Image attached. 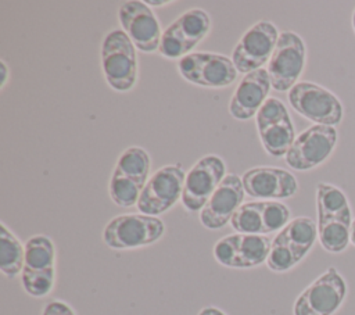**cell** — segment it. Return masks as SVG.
Wrapping results in <instances>:
<instances>
[{
    "label": "cell",
    "mask_w": 355,
    "mask_h": 315,
    "mask_svg": "<svg viewBox=\"0 0 355 315\" xmlns=\"http://www.w3.org/2000/svg\"><path fill=\"white\" fill-rule=\"evenodd\" d=\"M244 194L241 178L237 173H227L200 211L198 218L201 225L211 230L223 228L243 205Z\"/></svg>",
    "instance_id": "obj_15"
},
{
    "label": "cell",
    "mask_w": 355,
    "mask_h": 315,
    "mask_svg": "<svg viewBox=\"0 0 355 315\" xmlns=\"http://www.w3.org/2000/svg\"><path fill=\"white\" fill-rule=\"evenodd\" d=\"M288 207L280 201H263L262 204V222L263 233L280 232L291 221Z\"/></svg>",
    "instance_id": "obj_26"
},
{
    "label": "cell",
    "mask_w": 355,
    "mask_h": 315,
    "mask_svg": "<svg viewBox=\"0 0 355 315\" xmlns=\"http://www.w3.org/2000/svg\"><path fill=\"white\" fill-rule=\"evenodd\" d=\"M197 315H226V314L216 307H204L202 309H200Z\"/></svg>",
    "instance_id": "obj_31"
},
{
    "label": "cell",
    "mask_w": 355,
    "mask_h": 315,
    "mask_svg": "<svg viewBox=\"0 0 355 315\" xmlns=\"http://www.w3.org/2000/svg\"><path fill=\"white\" fill-rule=\"evenodd\" d=\"M276 237L286 243L301 262L318 239V223L309 216H297L277 232Z\"/></svg>",
    "instance_id": "obj_17"
},
{
    "label": "cell",
    "mask_w": 355,
    "mask_h": 315,
    "mask_svg": "<svg viewBox=\"0 0 355 315\" xmlns=\"http://www.w3.org/2000/svg\"><path fill=\"white\" fill-rule=\"evenodd\" d=\"M288 118H290V115H288L286 105L279 99L269 97L262 104V107L259 108V111L255 115L258 132H262V130H265L273 125H277Z\"/></svg>",
    "instance_id": "obj_27"
},
{
    "label": "cell",
    "mask_w": 355,
    "mask_h": 315,
    "mask_svg": "<svg viewBox=\"0 0 355 315\" xmlns=\"http://www.w3.org/2000/svg\"><path fill=\"white\" fill-rule=\"evenodd\" d=\"M241 180L247 196L265 198L266 201L288 198L298 191L295 176L291 172L276 167L251 168L244 172Z\"/></svg>",
    "instance_id": "obj_14"
},
{
    "label": "cell",
    "mask_w": 355,
    "mask_h": 315,
    "mask_svg": "<svg viewBox=\"0 0 355 315\" xmlns=\"http://www.w3.org/2000/svg\"><path fill=\"white\" fill-rule=\"evenodd\" d=\"M178 71L187 82L211 89L227 87L239 74L232 58L208 51H194L180 58Z\"/></svg>",
    "instance_id": "obj_9"
},
{
    "label": "cell",
    "mask_w": 355,
    "mask_h": 315,
    "mask_svg": "<svg viewBox=\"0 0 355 315\" xmlns=\"http://www.w3.org/2000/svg\"><path fill=\"white\" fill-rule=\"evenodd\" d=\"M42 315H76V314H75L73 308L69 304H67L65 301L53 300L44 305Z\"/></svg>",
    "instance_id": "obj_30"
},
{
    "label": "cell",
    "mask_w": 355,
    "mask_h": 315,
    "mask_svg": "<svg viewBox=\"0 0 355 315\" xmlns=\"http://www.w3.org/2000/svg\"><path fill=\"white\" fill-rule=\"evenodd\" d=\"M165 233V223L158 216L122 214L114 216L103 229V241L112 250H132L157 243Z\"/></svg>",
    "instance_id": "obj_3"
},
{
    "label": "cell",
    "mask_w": 355,
    "mask_h": 315,
    "mask_svg": "<svg viewBox=\"0 0 355 315\" xmlns=\"http://www.w3.org/2000/svg\"><path fill=\"white\" fill-rule=\"evenodd\" d=\"M118 21L137 50L143 53L158 51L162 31L150 6L139 0L125 1L118 10Z\"/></svg>",
    "instance_id": "obj_13"
},
{
    "label": "cell",
    "mask_w": 355,
    "mask_h": 315,
    "mask_svg": "<svg viewBox=\"0 0 355 315\" xmlns=\"http://www.w3.org/2000/svg\"><path fill=\"white\" fill-rule=\"evenodd\" d=\"M349 241L355 247V218L352 219V223H351V228H349Z\"/></svg>",
    "instance_id": "obj_33"
},
{
    "label": "cell",
    "mask_w": 355,
    "mask_h": 315,
    "mask_svg": "<svg viewBox=\"0 0 355 315\" xmlns=\"http://www.w3.org/2000/svg\"><path fill=\"white\" fill-rule=\"evenodd\" d=\"M305 61L306 47L302 37L293 31L282 32L266 68L272 89L276 92H288L298 83L305 68Z\"/></svg>",
    "instance_id": "obj_8"
},
{
    "label": "cell",
    "mask_w": 355,
    "mask_h": 315,
    "mask_svg": "<svg viewBox=\"0 0 355 315\" xmlns=\"http://www.w3.org/2000/svg\"><path fill=\"white\" fill-rule=\"evenodd\" d=\"M101 68L108 86L129 92L139 78L136 47L122 29H111L101 43Z\"/></svg>",
    "instance_id": "obj_1"
},
{
    "label": "cell",
    "mask_w": 355,
    "mask_h": 315,
    "mask_svg": "<svg viewBox=\"0 0 355 315\" xmlns=\"http://www.w3.org/2000/svg\"><path fill=\"white\" fill-rule=\"evenodd\" d=\"M337 140L338 133L334 126L312 125L295 137L284 161L294 171H311L333 154Z\"/></svg>",
    "instance_id": "obj_10"
},
{
    "label": "cell",
    "mask_w": 355,
    "mask_h": 315,
    "mask_svg": "<svg viewBox=\"0 0 355 315\" xmlns=\"http://www.w3.org/2000/svg\"><path fill=\"white\" fill-rule=\"evenodd\" d=\"M25 262L21 284L26 294L42 298L51 293L55 282V246L46 235L31 236L25 241Z\"/></svg>",
    "instance_id": "obj_2"
},
{
    "label": "cell",
    "mask_w": 355,
    "mask_h": 315,
    "mask_svg": "<svg viewBox=\"0 0 355 315\" xmlns=\"http://www.w3.org/2000/svg\"><path fill=\"white\" fill-rule=\"evenodd\" d=\"M287 97L293 110L313 125L336 128L343 121V103L333 92L318 83L298 82L288 90Z\"/></svg>",
    "instance_id": "obj_4"
},
{
    "label": "cell",
    "mask_w": 355,
    "mask_h": 315,
    "mask_svg": "<svg viewBox=\"0 0 355 315\" xmlns=\"http://www.w3.org/2000/svg\"><path fill=\"white\" fill-rule=\"evenodd\" d=\"M272 240L266 235L237 233V269L255 268L266 262Z\"/></svg>",
    "instance_id": "obj_20"
},
{
    "label": "cell",
    "mask_w": 355,
    "mask_h": 315,
    "mask_svg": "<svg viewBox=\"0 0 355 315\" xmlns=\"http://www.w3.org/2000/svg\"><path fill=\"white\" fill-rule=\"evenodd\" d=\"M151 168V158L148 153L139 146L128 147L122 154L118 157L116 165L114 169L119 171L125 176L133 179L136 183L144 185L148 180V173Z\"/></svg>",
    "instance_id": "obj_22"
},
{
    "label": "cell",
    "mask_w": 355,
    "mask_h": 315,
    "mask_svg": "<svg viewBox=\"0 0 355 315\" xmlns=\"http://www.w3.org/2000/svg\"><path fill=\"white\" fill-rule=\"evenodd\" d=\"M212 254L220 265L237 269V233L219 239L214 246Z\"/></svg>",
    "instance_id": "obj_29"
},
{
    "label": "cell",
    "mask_w": 355,
    "mask_h": 315,
    "mask_svg": "<svg viewBox=\"0 0 355 315\" xmlns=\"http://www.w3.org/2000/svg\"><path fill=\"white\" fill-rule=\"evenodd\" d=\"M25 262V246L19 239L6 226L0 225V271L8 278L14 279L21 275Z\"/></svg>",
    "instance_id": "obj_19"
},
{
    "label": "cell",
    "mask_w": 355,
    "mask_h": 315,
    "mask_svg": "<svg viewBox=\"0 0 355 315\" xmlns=\"http://www.w3.org/2000/svg\"><path fill=\"white\" fill-rule=\"evenodd\" d=\"M186 172L180 164H171L157 169L144 185L137 210L140 214L158 216L182 200Z\"/></svg>",
    "instance_id": "obj_7"
},
{
    "label": "cell",
    "mask_w": 355,
    "mask_h": 315,
    "mask_svg": "<svg viewBox=\"0 0 355 315\" xmlns=\"http://www.w3.org/2000/svg\"><path fill=\"white\" fill-rule=\"evenodd\" d=\"M270 89V78L265 68L244 75L229 101V114L239 121L252 118L269 99Z\"/></svg>",
    "instance_id": "obj_16"
},
{
    "label": "cell",
    "mask_w": 355,
    "mask_h": 315,
    "mask_svg": "<svg viewBox=\"0 0 355 315\" xmlns=\"http://www.w3.org/2000/svg\"><path fill=\"white\" fill-rule=\"evenodd\" d=\"M225 161L215 154L201 157L186 173L182 204L190 212L201 211L226 176Z\"/></svg>",
    "instance_id": "obj_12"
},
{
    "label": "cell",
    "mask_w": 355,
    "mask_h": 315,
    "mask_svg": "<svg viewBox=\"0 0 355 315\" xmlns=\"http://www.w3.org/2000/svg\"><path fill=\"white\" fill-rule=\"evenodd\" d=\"M316 211L318 218H338L352 222V210L345 193L326 182L316 186Z\"/></svg>",
    "instance_id": "obj_18"
},
{
    "label": "cell",
    "mask_w": 355,
    "mask_h": 315,
    "mask_svg": "<svg viewBox=\"0 0 355 315\" xmlns=\"http://www.w3.org/2000/svg\"><path fill=\"white\" fill-rule=\"evenodd\" d=\"M211 31L209 14L198 7L179 15L162 31L158 53L169 60H180L205 39Z\"/></svg>",
    "instance_id": "obj_5"
},
{
    "label": "cell",
    "mask_w": 355,
    "mask_h": 315,
    "mask_svg": "<svg viewBox=\"0 0 355 315\" xmlns=\"http://www.w3.org/2000/svg\"><path fill=\"white\" fill-rule=\"evenodd\" d=\"M347 282L334 268H327L308 284L293 305V315H333L347 297Z\"/></svg>",
    "instance_id": "obj_6"
},
{
    "label": "cell",
    "mask_w": 355,
    "mask_h": 315,
    "mask_svg": "<svg viewBox=\"0 0 355 315\" xmlns=\"http://www.w3.org/2000/svg\"><path fill=\"white\" fill-rule=\"evenodd\" d=\"M143 186L136 183L133 179L125 176L119 171L114 169L108 183V193L114 204L118 207L129 208L137 205Z\"/></svg>",
    "instance_id": "obj_24"
},
{
    "label": "cell",
    "mask_w": 355,
    "mask_h": 315,
    "mask_svg": "<svg viewBox=\"0 0 355 315\" xmlns=\"http://www.w3.org/2000/svg\"><path fill=\"white\" fill-rule=\"evenodd\" d=\"M0 67H1V87H4L8 78V68L6 65V61H0Z\"/></svg>",
    "instance_id": "obj_32"
},
{
    "label": "cell",
    "mask_w": 355,
    "mask_h": 315,
    "mask_svg": "<svg viewBox=\"0 0 355 315\" xmlns=\"http://www.w3.org/2000/svg\"><path fill=\"white\" fill-rule=\"evenodd\" d=\"M351 25H352V29H354V32H355V8H354L352 15H351Z\"/></svg>",
    "instance_id": "obj_35"
},
{
    "label": "cell",
    "mask_w": 355,
    "mask_h": 315,
    "mask_svg": "<svg viewBox=\"0 0 355 315\" xmlns=\"http://www.w3.org/2000/svg\"><path fill=\"white\" fill-rule=\"evenodd\" d=\"M263 201L244 203L232 216V228L241 235H265L262 222Z\"/></svg>",
    "instance_id": "obj_25"
},
{
    "label": "cell",
    "mask_w": 355,
    "mask_h": 315,
    "mask_svg": "<svg viewBox=\"0 0 355 315\" xmlns=\"http://www.w3.org/2000/svg\"><path fill=\"white\" fill-rule=\"evenodd\" d=\"M318 240L320 246L333 254L343 253L349 244V228L352 222L338 218H318Z\"/></svg>",
    "instance_id": "obj_21"
},
{
    "label": "cell",
    "mask_w": 355,
    "mask_h": 315,
    "mask_svg": "<svg viewBox=\"0 0 355 315\" xmlns=\"http://www.w3.org/2000/svg\"><path fill=\"white\" fill-rule=\"evenodd\" d=\"M147 6H155V7H159V6H168V4H171V1H158V0H155V1H153V0H150V1H144Z\"/></svg>",
    "instance_id": "obj_34"
},
{
    "label": "cell",
    "mask_w": 355,
    "mask_h": 315,
    "mask_svg": "<svg viewBox=\"0 0 355 315\" xmlns=\"http://www.w3.org/2000/svg\"><path fill=\"white\" fill-rule=\"evenodd\" d=\"M265 151L272 157H284L295 140L291 118L258 132Z\"/></svg>",
    "instance_id": "obj_23"
},
{
    "label": "cell",
    "mask_w": 355,
    "mask_h": 315,
    "mask_svg": "<svg viewBox=\"0 0 355 315\" xmlns=\"http://www.w3.org/2000/svg\"><path fill=\"white\" fill-rule=\"evenodd\" d=\"M298 262L300 261L297 259L295 254L290 250V247L275 236V239L272 240L269 257L266 259L268 268L273 272H287L291 268H294Z\"/></svg>",
    "instance_id": "obj_28"
},
{
    "label": "cell",
    "mask_w": 355,
    "mask_h": 315,
    "mask_svg": "<svg viewBox=\"0 0 355 315\" xmlns=\"http://www.w3.org/2000/svg\"><path fill=\"white\" fill-rule=\"evenodd\" d=\"M279 32L270 21H259L250 26L237 42L232 61L239 74H250L269 62L277 44Z\"/></svg>",
    "instance_id": "obj_11"
}]
</instances>
